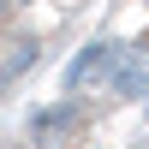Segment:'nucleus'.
<instances>
[{
	"mask_svg": "<svg viewBox=\"0 0 149 149\" xmlns=\"http://www.w3.org/2000/svg\"><path fill=\"white\" fill-rule=\"evenodd\" d=\"M6 6H12V0H0V12H6Z\"/></svg>",
	"mask_w": 149,
	"mask_h": 149,
	"instance_id": "f257e3e1",
	"label": "nucleus"
}]
</instances>
